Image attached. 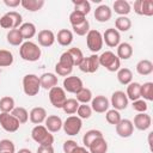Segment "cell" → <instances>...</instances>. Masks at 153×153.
Returning <instances> with one entry per match:
<instances>
[{"instance_id":"obj_1","label":"cell","mask_w":153,"mask_h":153,"mask_svg":"<svg viewBox=\"0 0 153 153\" xmlns=\"http://www.w3.org/2000/svg\"><path fill=\"white\" fill-rule=\"evenodd\" d=\"M19 55L24 61L35 62L41 59L42 51H41V48L35 42L25 41L19 48Z\"/></svg>"},{"instance_id":"obj_2","label":"cell","mask_w":153,"mask_h":153,"mask_svg":"<svg viewBox=\"0 0 153 153\" xmlns=\"http://www.w3.org/2000/svg\"><path fill=\"white\" fill-rule=\"evenodd\" d=\"M31 137L39 146H53L54 136L53 134L42 124H37L31 130Z\"/></svg>"},{"instance_id":"obj_3","label":"cell","mask_w":153,"mask_h":153,"mask_svg":"<svg viewBox=\"0 0 153 153\" xmlns=\"http://www.w3.org/2000/svg\"><path fill=\"white\" fill-rule=\"evenodd\" d=\"M99 66H103L109 72H117L121 67V60L110 50H106L98 56Z\"/></svg>"},{"instance_id":"obj_4","label":"cell","mask_w":153,"mask_h":153,"mask_svg":"<svg viewBox=\"0 0 153 153\" xmlns=\"http://www.w3.org/2000/svg\"><path fill=\"white\" fill-rule=\"evenodd\" d=\"M41 90V82L39 76L36 74H26L23 78V91L26 96L33 97L38 94Z\"/></svg>"},{"instance_id":"obj_5","label":"cell","mask_w":153,"mask_h":153,"mask_svg":"<svg viewBox=\"0 0 153 153\" xmlns=\"http://www.w3.org/2000/svg\"><path fill=\"white\" fill-rule=\"evenodd\" d=\"M103 35L98 30H90L86 35V44L87 48L92 53H98L103 48Z\"/></svg>"},{"instance_id":"obj_6","label":"cell","mask_w":153,"mask_h":153,"mask_svg":"<svg viewBox=\"0 0 153 153\" xmlns=\"http://www.w3.org/2000/svg\"><path fill=\"white\" fill-rule=\"evenodd\" d=\"M81 127H82V122H81V118H79L78 116H68L66 121L62 123V128L65 133L69 136H74L79 134V131L81 130Z\"/></svg>"},{"instance_id":"obj_7","label":"cell","mask_w":153,"mask_h":153,"mask_svg":"<svg viewBox=\"0 0 153 153\" xmlns=\"http://www.w3.org/2000/svg\"><path fill=\"white\" fill-rule=\"evenodd\" d=\"M0 126L7 133H16L19 129L20 123L11 112H1L0 114Z\"/></svg>"},{"instance_id":"obj_8","label":"cell","mask_w":153,"mask_h":153,"mask_svg":"<svg viewBox=\"0 0 153 153\" xmlns=\"http://www.w3.org/2000/svg\"><path fill=\"white\" fill-rule=\"evenodd\" d=\"M49 100L54 108L62 109L65 102L67 100L66 91L60 86H55V87L50 88L49 90Z\"/></svg>"},{"instance_id":"obj_9","label":"cell","mask_w":153,"mask_h":153,"mask_svg":"<svg viewBox=\"0 0 153 153\" xmlns=\"http://www.w3.org/2000/svg\"><path fill=\"white\" fill-rule=\"evenodd\" d=\"M81 72L84 73H94L99 68V61H98V55L92 54L87 57H84V60L80 62L78 66Z\"/></svg>"},{"instance_id":"obj_10","label":"cell","mask_w":153,"mask_h":153,"mask_svg":"<svg viewBox=\"0 0 153 153\" xmlns=\"http://www.w3.org/2000/svg\"><path fill=\"white\" fill-rule=\"evenodd\" d=\"M63 90L66 92H69V93H74L76 94L82 87H84V84H82V80L79 78V76H75V75H72V76H66L63 79Z\"/></svg>"},{"instance_id":"obj_11","label":"cell","mask_w":153,"mask_h":153,"mask_svg":"<svg viewBox=\"0 0 153 153\" xmlns=\"http://www.w3.org/2000/svg\"><path fill=\"white\" fill-rule=\"evenodd\" d=\"M116 134L120 136V137H130L134 133V126H133V122L128 118H124V120H121L116 126Z\"/></svg>"},{"instance_id":"obj_12","label":"cell","mask_w":153,"mask_h":153,"mask_svg":"<svg viewBox=\"0 0 153 153\" xmlns=\"http://www.w3.org/2000/svg\"><path fill=\"white\" fill-rule=\"evenodd\" d=\"M103 42L110 48H116L121 43V35L116 29L109 27L103 33Z\"/></svg>"},{"instance_id":"obj_13","label":"cell","mask_w":153,"mask_h":153,"mask_svg":"<svg viewBox=\"0 0 153 153\" xmlns=\"http://www.w3.org/2000/svg\"><path fill=\"white\" fill-rule=\"evenodd\" d=\"M109 106H110V103H109V99L105 96L99 94V96H96L94 98H92V100H91L92 111H96L98 114L106 112L109 110Z\"/></svg>"},{"instance_id":"obj_14","label":"cell","mask_w":153,"mask_h":153,"mask_svg":"<svg viewBox=\"0 0 153 153\" xmlns=\"http://www.w3.org/2000/svg\"><path fill=\"white\" fill-rule=\"evenodd\" d=\"M128 98L123 91H115L111 94V105L115 110H124L128 106Z\"/></svg>"},{"instance_id":"obj_15","label":"cell","mask_w":153,"mask_h":153,"mask_svg":"<svg viewBox=\"0 0 153 153\" xmlns=\"http://www.w3.org/2000/svg\"><path fill=\"white\" fill-rule=\"evenodd\" d=\"M152 124V118L146 112H140L137 115H135L134 117V122H133V126L137 129V130H147Z\"/></svg>"},{"instance_id":"obj_16","label":"cell","mask_w":153,"mask_h":153,"mask_svg":"<svg viewBox=\"0 0 153 153\" xmlns=\"http://www.w3.org/2000/svg\"><path fill=\"white\" fill-rule=\"evenodd\" d=\"M37 41H38V44L41 47H44V48H48V47H51L54 43H55V35L51 30H48V29H44V30H41L37 35Z\"/></svg>"},{"instance_id":"obj_17","label":"cell","mask_w":153,"mask_h":153,"mask_svg":"<svg viewBox=\"0 0 153 153\" xmlns=\"http://www.w3.org/2000/svg\"><path fill=\"white\" fill-rule=\"evenodd\" d=\"M94 19L99 23H105L108 20H110L111 16H112V10L108 6V5H99L96 10H94Z\"/></svg>"},{"instance_id":"obj_18","label":"cell","mask_w":153,"mask_h":153,"mask_svg":"<svg viewBox=\"0 0 153 153\" xmlns=\"http://www.w3.org/2000/svg\"><path fill=\"white\" fill-rule=\"evenodd\" d=\"M47 110L44 109V108H42V106H36V108H33V109H31V111H30V114H29V118H30V121L33 123V124H41V123H43L44 121H45V118H47Z\"/></svg>"},{"instance_id":"obj_19","label":"cell","mask_w":153,"mask_h":153,"mask_svg":"<svg viewBox=\"0 0 153 153\" xmlns=\"http://www.w3.org/2000/svg\"><path fill=\"white\" fill-rule=\"evenodd\" d=\"M44 123H45L44 127H45L50 133H57V131L61 130L63 122H62V120H61L59 116H56V115H50V116H47Z\"/></svg>"},{"instance_id":"obj_20","label":"cell","mask_w":153,"mask_h":153,"mask_svg":"<svg viewBox=\"0 0 153 153\" xmlns=\"http://www.w3.org/2000/svg\"><path fill=\"white\" fill-rule=\"evenodd\" d=\"M41 87L44 90H50L55 86H57V76L54 73H43L39 76Z\"/></svg>"},{"instance_id":"obj_21","label":"cell","mask_w":153,"mask_h":153,"mask_svg":"<svg viewBox=\"0 0 153 153\" xmlns=\"http://www.w3.org/2000/svg\"><path fill=\"white\" fill-rule=\"evenodd\" d=\"M88 152L90 153H106L108 151V142L104 139V136L96 139L88 147Z\"/></svg>"},{"instance_id":"obj_22","label":"cell","mask_w":153,"mask_h":153,"mask_svg":"<svg viewBox=\"0 0 153 153\" xmlns=\"http://www.w3.org/2000/svg\"><path fill=\"white\" fill-rule=\"evenodd\" d=\"M57 39V43L62 47H68L73 42V32L68 29H61L57 32V36L55 37Z\"/></svg>"},{"instance_id":"obj_23","label":"cell","mask_w":153,"mask_h":153,"mask_svg":"<svg viewBox=\"0 0 153 153\" xmlns=\"http://www.w3.org/2000/svg\"><path fill=\"white\" fill-rule=\"evenodd\" d=\"M133 55V47L127 43V42H123V43H120L117 45V54L116 56L120 59V60H128L130 59Z\"/></svg>"},{"instance_id":"obj_24","label":"cell","mask_w":153,"mask_h":153,"mask_svg":"<svg viewBox=\"0 0 153 153\" xmlns=\"http://www.w3.org/2000/svg\"><path fill=\"white\" fill-rule=\"evenodd\" d=\"M19 31H20L23 39H26V41H30V38H32L37 32L36 26L32 23H23L19 26Z\"/></svg>"},{"instance_id":"obj_25","label":"cell","mask_w":153,"mask_h":153,"mask_svg":"<svg viewBox=\"0 0 153 153\" xmlns=\"http://www.w3.org/2000/svg\"><path fill=\"white\" fill-rule=\"evenodd\" d=\"M112 8L120 16H127L131 11L130 4L128 1H126V0H116L114 2V5H112Z\"/></svg>"},{"instance_id":"obj_26","label":"cell","mask_w":153,"mask_h":153,"mask_svg":"<svg viewBox=\"0 0 153 153\" xmlns=\"http://www.w3.org/2000/svg\"><path fill=\"white\" fill-rule=\"evenodd\" d=\"M6 39L7 42L11 44V45H14V47H18V45H22L23 44V37L20 35V31L19 29H12L7 32L6 35Z\"/></svg>"},{"instance_id":"obj_27","label":"cell","mask_w":153,"mask_h":153,"mask_svg":"<svg viewBox=\"0 0 153 153\" xmlns=\"http://www.w3.org/2000/svg\"><path fill=\"white\" fill-rule=\"evenodd\" d=\"M20 5L29 12H37L44 6V0H22Z\"/></svg>"},{"instance_id":"obj_28","label":"cell","mask_w":153,"mask_h":153,"mask_svg":"<svg viewBox=\"0 0 153 153\" xmlns=\"http://www.w3.org/2000/svg\"><path fill=\"white\" fill-rule=\"evenodd\" d=\"M140 86H141V84H139V82H136V81H131L128 86H127V92H126V96H127V98L128 99H130V100H136V99H140L141 97H140Z\"/></svg>"},{"instance_id":"obj_29","label":"cell","mask_w":153,"mask_h":153,"mask_svg":"<svg viewBox=\"0 0 153 153\" xmlns=\"http://www.w3.org/2000/svg\"><path fill=\"white\" fill-rule=\"evenodd\" d=\"M136 72L140 75H149L153 72V63L149 60H140L136 63Z\"/></svg>"},{"instance_id":"obj_30","label":"cell","mask_w":153,"mask_h":153,"mask_svg":"<svg viewBox=\"0 0 153 153\" xmlns=\"http://www.w3.org/2000/svg\"><path fill=\"white\" fill-rule=\"evenodd\" d=\"M117 80L122 85H129L133 80V73L129 68H120L117 71Z\"/></svg>"},{"instance_id":"obj_31","label":"cell","mask_w":153,"mask_h":153,"mask_svg":"<svg viewBox=\"0 0 153 153\" xmlns=\"http://www.w3.org/2000/svg\"><path fill=\"white\" fill-rule=\"evenodd\" d=\"M115 27H116V30L118 32L120 31L126 32V31H128L131 27V20L127 16H120L115 20Z\"/></svg>"},{"instance_id":"obj_32","label":"cell","mask_w":153,"mask_h":153,"mask_svg":"<svg viewBox=\"0 0 153 153\" xmlns=\"http://www.w3.org/2000/svg\"><path fill=\"white\" fill-rule=\"evenodd\" d=\"M102 136H103V133H102L100 130L91 129V130H88V131H86V133L84 134V136H82V143H84V146L87 148L96 139L102 137Z\"/></svg>"},{"instance_id":"obj_33","label":"cell","mask_w":153,"mask_h":153,"mask_svg":"<svg viewBox=\"0 0 153 153\" xmlns=\"http://www.w3.org/2000/svg\"><path fill=\"white\" fill-rule=\"evenodd\" d=\"M140 97L143 100H153V82L148 81L140 86Z\"/></svg>"},{"instance_id":"obj_34","label":"cell","mask_w":153,"mask_h":153,"mask_svg":"<svg viewBox=\"0 0 153 153\" xmlns=\"http://www.w3.org/2000/svg\"><path fill=\"white\" fill-rule=\"evenodd\" d=\"M11 114L18 120V122H19L20 124H24V123H26V122L29 121V112H27V110H26L25 108H23V106L14 108V109L11 111Z\"/></svg>"},{"instance_id":"obj_35","label":"cell","mask_w":153,"mask_h":153,"mask_svg":"<svg viewBox=\"0 0 153 153\" xmlns=\"http://www.w3.org/2000/svg\"><path fill=\"white\" fill-rule=\"evenodd\" d=\"M14 61L13 54L10 50L0 49V67H10Z\"/></svg>"},{"instance_id":"obj_36","label":"cell","mask_w":153,"mask_h":153,"mask_svg":"<svg viewBox=\"0 0 153 153\" xmlns=\"http://www.w3.org/2000/svg\"><path fill=\"white\" fill-rule=\"evenodd\" d=\"M78 108H79V102H78L75 98H68V99L65 102V104H63V106H62V110H63L67 115H73V114L76 112Z\"/></svg>"},{"instance_id":"obj_37","label":"cell","mask_w":153,"mask_h":153,"mask_svg":"<svg viewBox=\"0 0 153 153\" xmlns=\"http://www.w3.org/2000/svg\"><path fill=\"white\" fill-rule=\"evenodd\" d=\"M14 99L10 96H5L0 99V111L1 112H11L14 109Z\"/></svg>"},{"instance_id":"obj_38","label":"cell","mask_w":153,"mask_h":153,"mask_svg":"<svg viewBox=\"0 0 153 153\" xmlns=\"http://www.w3.org/2000/svg\"><path fill=\"white\" fill-rule=\"evenodd\" d=\"M75 96H76L75 99L79 102V104H80V103H81V104H87L88 102L92 100V92H91V90L87 88V87H82Z\"/></svg>"},{"instance_id":"obj_39","label":"cell","mask_w":153,"mask_h":153,"mask_svg":"<svg viewBox=\"0 0 153 153\" xmlns=\"http://www.w3.org/2000/svg\"><path fill=\"white\" fill-rule=\"evenodd\" d=\"M72 2H73V5H74V10H76V11L84 13L85 16L90 13V11H91V4H90L87 0H78V1L73 0Z\"/></svg>"},{"instance_id":"obj_40","label":"cell","mask_w":153,"mask_h":153,"mask_svg":"<svg viewBox=\"0 0 153 153\" xmlns=\"http://www.w3.org/2000/svg\"><path fill=\"white\" fill-rule=\"evenodd\" d=\"M68 51V54L71 55V57H72V61H73V65L74 66H79L80 65V62L84 60V54H82V51L79 49V48H76V47H74V48H71V49H68L67 50Z\"/></svg>"},{"instance_id":"obj_41","label":"cell","mask_w":153,"mask_h":153,"mask_svg":"<svg viewBox=\"0 0 153 153\" xmlns=\"http://www.w3.org/2000/svg\"><path fill=\"white\" fill-rule=\"evenodd\" d=\"M105 120H106L108 123L116 126L122 118H121L120 111H117V110H115V109H111V110H108V111H106V114H105Z\"/></svg>"},{"instance_id":"obj_42","label":"cell","mask_w":153,"mask_h":153,"mask_svg":"<svg viewBox=\"0 0 153 153\" xmlns=\"http://www.w3.org/2000/svg\"><path fill=\"white\" fill-rule=\"evenodd\" d=\"M72 29H73L74 33H76L78 36H86L87 32L91 30V29H90V23H88L87 19H86L85 22H82L81 24H78V25L72 26Z\"/></svg>"},{"instance_id":"obj_43","label":"cell","mask_w":153,"mask_h":153,"mask_svg":"<svg viewBox=\"0 0 153 153\" xmlns=\"http://www.w3.org/2000/svg\"><path fill=\"white\" fill-rule=\"evenodd\" d=\"M85 20H86V16H85L84 13L76 11V10H74V11L69 14V23H71L72 26L78 25V24H81V23L85 22Z\"/></svg>"},{"instance_id":"obj_44","label":"cell","mask_w":153,"mask_h":153,"mask_svg":"<svg viewBox=\"0 0 153 153\" xmlns=\"http://www.w3.org/2000/svg\"><path fill=\"white\" fill-rule=\"evenodd\" d=\"M76 114H78V117L81 118V120H87L91 117L92 115V109L90 105L87 104H79V108L76 110Z\"/></svg>"},{"instance_id":"obj_45","label":"cell","mask_w":153,"mask_h":153,"mask_svg":"<svg viewBox=\"0 0 153 153\" xmlns=\"http://www.w3.org/2000/svg\"><path fill=\"white\" fill-rule=\"evenodd\" d=\"M141 16H146V17L153 16V1L152 0H141Z\"/></svg>"},{"instance_id":"obj_46","label":"cell","mask_w":153,"mask_h":153,"mask_svg":"<svg viewBox=\"0 0 153 153\" xmlns=\"http://www.w3.org/2000/svg\"><path fill=\"white\" fill-rule=\"evenodd\" d=\"M14 151L16 146L11 140L4 139L0 141V153H14Z\"/></svg>"},{"instance_id":"obj_47","label":"cell","mask_w":153,"mask_h":153,"mask_svg":"<svg viewBox=\"0 0 153 153\" xmlns=\"http://www.w3.org/2000/svg\"><path fill=\"white\" fill-rule=\"evenodd\" d=\"M57 63L61 65V66H63V67H67V68H73V67H74L73 61H72V57H71V55L68 54V51H65V53L61 54L60 60H59Z\"/></svg>"},{"instance_id":"obj_48","label":"cell","mask_w":153,"mask_h":153,"mask_svg":"<svg viewBox=\"0 0 153 153\" xmlns=\"http://www.w3.org/2000/svg\"><path fill=\"white\" fill-rule=\"evenodd\" d=\"M7 14L11 17V19L13 22V29H18L23 24V17H22V14L19 12L11 11V12H7Z\"/></svg>"},{"instance_id":"obj_49","label":"cell","mask_w":153,"mask_h":153,"mask_svg":"<svg viewBox=\"0 0 153 153\" xmlns=\"http://www.w3.org/2000/svg\"><path fill=\"white\" fill-rule=\"evenodd\" d=\"M133 109L135 111H137L139 114L140 112H146L147 109H148V105H147L146 100H143V99H136V100L133 102Z\"/></svg>"},{"instance_id":"obj_50","label":"cell","mask_w":153,"mask_h":153,"mask_svg":"<svg viewBox=\"0 0 153 153\" xmlns=\"http://www.w3.org/2000/svg\"><path fill=\"white\" fill-rule=\"evenodd\" d=\"M0 26L2 27V29H13V22H12V19H11V17L7 14V13H5L1 18H0Z\"/></svg>"},{"instance_id":"obj_51","label":"cell","mask_w":153,"mask_h":153,"mask_svg":"<svg viewBox=\"0 0 153 153\" xmlns=\"http://www.w3.org/2000/svg\"><path fill=\"white\" fill-rule=\"evenodd\" d=\"M76 147H78V143L74 140H67L63 142V146H62L65 153H72Z\"/></svg>"},{"instance_id":"obj_52","label":"cell","mask_w":153,"mask_h":153,"mask_svg":"<svg viewBox=\"0 0 153 153\" xmlns=\"http://www.w3.org/2000/svg\"><path fill=\"white\" fill-rule=\"evenodd\" d=\"M37 153H54L53 146H38Z\"/></svg>"},{"instance_id":"obj_53","label":"cell","mask_w":153,"mask_h":153,"mask_svg":"<svg viewBox=\"0 0 153 153\" xmlns=\"http://www.w3.org/2000/svg\"><path fill=\"white\" fill-rule=\"evenodd\" d=\"M20 1L22 0H4V4L7 6V7H17L20 5Z\"/></svg>"},{"instance_id":"obj_54","label":"cell","mask_w":153,"mask_h":153,"mask_svg":"<svg viewBox=\"0 0 153 153\" xmlns=\"http://www.w3.org/2000/svg\"><path fill=\"white\" fill-rule=\"evenodd\" d=\"M133 7H134V12H135L136 14L141 16V0H136V1H134Z\"/></svg>"},{"instance_id":"obj_55","label":"cell","mask_w":153,"mask_h":153,"mask_svg":"<svg viewBox=\"0 0 153 153\" xmlns=\"http://www.w3.org/2000/svg\"><path fill=\"white\" fill-rule=\"evenodd\" d=\"M72 153H90L88 149H86V147H81V146H78Z\"/></svg>"},{"instance_id":"obj_56","label":"cell","mask_w":153,"mask_h":153,"mask_svg":"<svg viewBox=\"0 0 153 153\" xmlns=\"http://www.w3.org/2000/svg\"><path fill=\"white\" fill-rule=\"evenodd\" d=\"M17 153H32L29 148H22V149H19Z\"/></svg>"}]
</instances>
